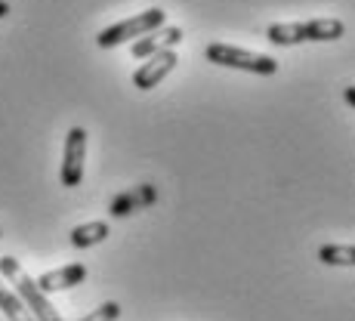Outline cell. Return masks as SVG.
<instances>
[{
  "label": "cell",
  "instance_id": "2e32d148",
  "mask_svg": "<svg viewBox=\"0 0 355 321\" xmlns=\"http://www.w3.org/2000/svg\"><path fill=\"white\" fill-rule=\"evenodd\" d=\"M0 235H3V232H0Z\"/></svg>",
  "mask_w": 355,
  "mask_h": 321
},
{
  "label": "cell",
  "instance_id": "9c48e42d",
  "mask_svg": "<svg viewBox=\"0 0 355 321\" xmlns=\"http://www.w3.org/2000/svg\"><path fill=\"white\" fill-rule=\"evenodd\" d=\"M84 278H87V266H84V263H68V266H62V269L40 275V278H37V288L44 290V293H56V290L78 288Z\"/></svg>",
  "mask_w": 355,
  "mask_h": 321
},
{
  "label": "cell",
  "instance_id": "4fadbf2b",
  "mask_svg": "<svg viewBox=\"0 0 355 321\" xmlns=\"http://www.w3.org/2000/svg\"><path fill=\"white\" fill-rule=\"evenodd\" d=\"M118 315H121V306L114 300H108V303H102L99 309H93L90 315H84L80 321H118Z\"/></svg>",
  "mask_w": 355,
  "mask_h": 321
},
{
  "label": "cell",
  "instance_id": "52a82bcc",
  "mask_svg": "<svg viewBox=\"0 0 355 321\" xmlns=\"http://www.w3.org/2000/svg\"><path fill=\"white\" fill-rule=\"evenodd\" d=\"M176 62H180V59H176V50H167V53L152 56L148 62H142L133 71V87L136 90H155V87H158L161 80L176 68Z\"/></svg>",
  "mask_w": 355,
  "mask_h": 321
},
{
  "label": "cell",
  "instance_id": "7c38bea8",
  "mask_svg": "<svg viewBox=\"0 0 355 321\" xmlns=\"http://www.w3.org/2000/svg\"><path fill=\"white\" fill-rule=\"evenodd\" d=\"M318 259L324 266H355V248L352 244H324L318 248Z\"/></svg>",
  "mask_w": 355,
  "mask_h": 321
},
{
  "label": "cell",
  "instance_id": "3957f363",
  "mask_svg": "<svg viewBox=\"0 0 355 321\" xmlns=\"http://www.w3.org/2000/svg\"><path fill=\"white\" fill-rule=\"evenodd\" d=\"M204 59L223 68H238V71H250V74H278V62L266 53H250L241 46H229V44H207L204 46Z\"/></svg>",
  "mask_w": 355,
  "mask_h": 321
},
{
  "label": "cell",
  "instance_id": "6da1fadb",
  "mask_svg": "<svg viewBox=\"0 0 355 321\" xmlns=\"http://www.w3.org/2000/svg\"><path fill=\"white\" fill-rule=\"evenodd\" d=\"M0 275L6 278V284H12V293L25 303V309L31 312L34 321H62L59 312L50 306L46 293L37 288V281L28 275V272L19 266L16 257H0Z\"/></svg>",
  "mask_w": 355,
  "mask_h": 321
},
{
  "label": "cell",
  "instance_id": "5bb4252c",
  "mask_svg": "<svg viewBox=\"0 0 355 321\" xmlns=\"http://www.w3.org/2000/svg\"><path fill=\"white\" fill-rule=\"evenodd\" d=\"M10 16V3H6V0H0V19H6Z\"/></svg>",
  "mask_w": 355,
  "mask_h": 321
},
{
  "label": "cell",
  "instance_id": "277c9868",
  "mask_svg": "<svg viewBox=\"0 0 355 321\" xmlns=\"http://www.w3.org/2000/svg\"><path fill=\"white\" fill-rule=\"evenodd\" d=\"M164 19H167V12H164L161 6H152V10H142V12H136V16L124 19V22H118V25H112V28L99 31V34H96V44L102 46V50H112V46L127 44L130 37H146L148 31L161 28Z\"/></svg>",
  "mask_w": 355,
  "mask_h": 321
},
{
  "label": "cell",
  "instance_id": "30bf717a",
  "mask_svg": "<svg viewBox=\"0 0 355 321\" xmlns=\"http://www.w3.org/2000/svg\"><path fill=\"white\" fill-rule=\"evenodd\" d=\"M108 238V225L105 223H84V225H74L71 229V244L74 248H96V244H102Z\"/></svg>",
  "mask_w": 355,
  "mask_h": 321
},
{
  "label": "cell",
  "instance_id": "8fae6325",
  "mask_svg": "<svg viewBox=\"0 0 355 321\" xmlns=\"http://www.w3.org/2000/svg\"><path fill=\"white\" fill-rule=\"evenodd\" d=\"M0 312H3L10 321H34L31 318V312L25 309V303L16 297L10 288H6L3 281H0Z\"/></svg>",
  "mask_w": 355,
  "mask_h": 321
},
{
  "label": "cell",
  "instance_id": "7a4b0ae2",
  "mask_svg": "<svg viewBox=\"0 0 355 321\" xmlns=\"http://www.w3.org/2000/svg\"><path fill=\"white\" fill-rule=\"evenodd\" d=\"M346 34V25L340 19H309V22H284V25H269L266 40L278 46H293V44H322V40H340Z\"/></svg>",
  "mask_w": 355,
  "mask_h": 321
},
{
  "label": "cell",
  "instance_id": "ba28073f",
  "mask_svg": "<svg viewBox=\"0 0 355 321\" xmlns=\"http://www.w3.org/2000/svg\"><path fill=\"white\" fill-rule=\"evenodd\" d=\"M155 201H158V192H155V186L142 182V186H133V189H127V192L114 195L108 214H112L114 220H121V216H130V214H136V210H146L148 204H155Z\"/></svg>",
  "mask_w": 355,
  "mask_h": 321
},
{
  "label": "cell",
  "instance_id": "5b68a950",
  "mask_svg": "<svg viewBox=\"0 0 355 321\" xmlns=\"http://www.w3.org/2000/svg\"><path fill=\"white\" fill-rule=\"evenodd\" d=\"M84 161H87V130L71 127L65 136V152H62V186L74 189L84 180Z\"/></svg>",
  "mask_w": 355,
  "mask_h": 321
},
{
  "label": "cell",
  "instance_id": "8992f818",
  "mask_svg": "<svg viewBox=\"0 0 355 321\" xmlns=\"http://www.w3.org/2000/svg\"><path fill=\"white\" fill-rule=\"evenodd\" d=\"M180 44H182V28H176V25H161V28L148 31L146 37L136 40V44L130 46V53H133V59H152V56H158V53L176 50Z\"/></svg>",
  "mask_w": 355,
  "mask_h": 321
},
{
  "label": "cell",
  "instance_id": "9a60e30c",
  "mask_svg": "<svg viewBox=\"0 0 355 321\" xmlns=\"http://www.w3.org/2000/svg\"><path fill=\"white\" fill-rule=\"evenodd\" d=\"M343 99L349 102V105H355V90H352V87H349V90H346V93H343Z\"/></svg>",
  "mask_w": 355,
  "mask_h": 321
}]
</instances>
